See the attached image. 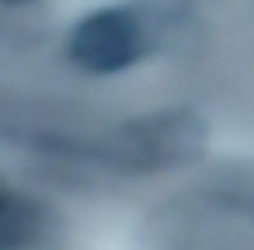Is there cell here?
<instances>
[{
    "instance_id": "cell-1",
    "label": "cell",
    "mask_w": 254,
    "mask_h": 250,
    "mask_svg": "<svg viewBox=\"0 0 254 250\" xmlns=\"http://www.w3.org/2000/svg\"><path fill=\"white\" fill-rule=\"evenodd\" d=\"M143 49L139 25L129 11H98L70 35V56L91 73H115L136 63Z\"/></svg>"
}]
</instances>
